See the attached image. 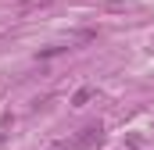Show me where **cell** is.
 I'll list each match as a JSON object with an SVG mask.
<instances>
[{
	"label": "cell",
	"mask_w": 154,
	"mask_h": 150,
	"mask_svg": "<svg viewBox=\"0 0 154 150\" xmlns=\"http://www.w3.org/2000/svg\"><path fill=\"white\" fill-rule=\"evenodd\" d=\"M65 50H68V43H54V46L39 50V57H54V54H65Z\"/></svg>",
	"instance_id": "obj_4"
},
{
	"label": "cell",
	"mask_w": 154,
	"mask_h": 150,
	"mask_svg": "<svg viewBox=\"0 0 154 150\" xmlns=\"http://www.w3.org/2000/svg\"><path fill=\"white\" fill-rule=\"evenodd\" d=\"M97 97V89L93 86H82V89H75V97H72V107H82V104H90Z\"/></svg>",
	"instance_id": "obj_3"
},
{
	"label": "cell",
	"mask_w": 154,
	"mask_h": 150,
	"mask_svg": "<svg viewBox=\"0 0 154 150\" xmlns=\"http://www.w3.org/2000/svg\"><path fill=\"white\" fill-rule=\"evenodd\" d=\"M100 140H104L100 122H90V125H82V129H79V136H75V140H68V143H72V150H90V147H97Z\"/></svg>",
	"instance_id": "obj_1"
},
{
	"label": "cell",
	"mask_w": 154,
	"mask_h": 150,
	"mask_svg": "<svg viewBox=\"0 0 154 150\" xmlns=\"http://www.w3.org/2000/svg\"><path fill=\"white\" fill-rule=\"evenodd\" d=\"M50 150H72V143H68V140H61V143H54Z\"/></svg>",
	"instance_id": "obj_6"
},
{
	"label": "cell",
	"mask_w": 154,
	"mask_h": 150,
	"mask_svg": "<svg viewBox=\"0 0 154 150\" xmlns=\"http://www.w3.org/2000/svg\"><path fill=\"white\" fill-rule=\"evenodd\" d=\"M54 0H18L14 4V14L18 18H25V14H32V11H43V7H50Z\"/></svg>",
	"instance_id": "obj_2"
},
{
	"label": "cell",
	"mask_w": 154,
	"mask_h": 150,
	"mask_svg": "<svg viewBox=\"0 0 154 150\" xmlns=\"http://www.w3.org/2000/svg\"><path fill=\"white\" fill-rule=\"evenodd\" d=\"M11 125H14V114H4V118H0V140L7 136V129H11Z\"/></svg>",
	"instance_id": "obj_5"
}]
</instances>
